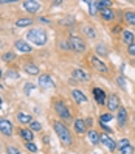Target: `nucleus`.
I'll list each match as a JSON object with an SVG mask.
<instances>
[{
    "label": "nucleus",
    "instance_id": "nucleus-1",
    "mask_svg": "<svg viewBox=\"0 0 135 154\" xmlns=\"http://www.w3.org/2000/svg\"><path fill=\"white\" fill-rule=\"evenodd\" d=\"M53 129L56 131L58 137H59L61 143L64 145V146H71L73 140H71V134H70V131L65 125H62V122H55L53 123Z\"/></svg>",
    "mask_w": 135,
    "mask_h": 154
},
{
    "label": "nucleus",
    "instance_id": "nucleus-2",
    "mask_svg": "<svg viewBox=\"0 0 135 154\" xmlns=\"http://www.w3.org/2000/svg\"><path fill=\"white\" fill-rule=\"evenodd\" d=\"M26 39H28V42H31V44H36L38 47H42V45L47 44L48 36H47V33H45V30H42V28H33V30H30L28 33H26Z\"/></svg>",
    "mask_w": 135,
    "mask_h": 154
},
{
    "label": "nucleus",
    "instance_id": "nucleus-3",
    "mask_svg": "<svg viewBox=\"0 0 135 154\" xmlns=\"http://www.w3.org/2000/svg\"><path fill=\"white\" fill-rule=\"evenodd\" d=\"M68 45H70L71 50H75V51H78V53H81V51L86 50V42L81 39L79 36H76V34H73V33H71V36H70Z\"/></svg>",
    "mask_w": 135,
    "mask_h": 154
},
{
    "label": "nucleus",
    "instance_id": "nucleus-4",
    "mask_svg": "<svg viewBox=\"0 0 135 154\" xmlns=\"http://www.w3.org/2000/svg\"><path fill=\"white\" fill-rule=\"evenodd\" d=\"M55 111H56V114L61 117L62 120H65V122L71 120V114H70V111L67 109V106L62 103V101H58V103L55 104Z\"/></svg>",
    "mask_w": 135,
    "mask_h": 154
},
{
    "label": "nucleus",
    "instance_id": "nucleus-5",
    "mask_svg": "<svg viewBox=\"0 0 135 154\" xmlns=\"http://www.w3.org/2000/svg\"><path fill=\"white\" fill-rule=\"evenodd\" d=\"M0 132L6 137H11L14 132V126L8 119H0Z\"/></svg>",
    "mask_w": 135,
    "mask_h": 154
},
{
    "label": "nucleus",
    "instance_id": "nucleus-6",
    "mask_svg": "<svg viewBox=\"0 0 135 154\" xmlns=\"http://www.w3.org/2000/svg\"><path fill=\"white\" fill-rule=\"evenodd\" d=\"M106 106H107V109L110 111V114L115 112V111H118L120 107H121V104H120V98L116 97L115 94L109 95V97H107V101H106Z\"/></svg>",
    "mask_w": 135,
    "mask_h": 154
},
{
    "label": "nucleus",
    "instance_id": "nucleus-7",
    "mask_svg": "<svg viewBox=\"0 0 135 154\" xmlns=\"http://www.w3.org/2000/svg\"><path fill=\"white\" fill-rule=\"evenodd\" d=\"M100 142H101L109 151H112V152L116 149V142L110 137L109 134H106V132H104V134H100Z\"/></svg>",
    "mask_w": 135,
    "mask_h": 154
},
{
    "label": "nucleus",
    "instance_id": "nucleus-8",
    "mask_svg": "<svg viewBox=\"0 0 135 154\" xmlns=\"http://www.w3.org/2000/svg\"><path fill=\"white\" fill-rule=\"evenodd\" d=\"M38 84H39V87H42L45 90H50L55 87V81H53V78L50 75H40L38 79Z\"/></svg>",
    "mask_w": 135,
    "mask_h": 154
},
{
    "label": "nucleus",
    "instance_id": "nucleus-9",
    "mask_svg": "<svg viewBox=\"0 0 135 154\" xmlns=\"http://www.w3.org/2000/svg\"><path fill=\"white\" fill-rule=\"evenodd\" d=\"M71 76H73L75 81H79V83H87L90 79V75L87 72H84L82 69H73L71 70Z\"/></svg>",
    "mask_w": 135,
    "mask_h": 154
},
{
    "label": "nucleus",
    "instance_id": "nucleus-10",
    "mask_svg": "<svg viewBox=\"0 0 135 154\" xmlns=\"http://www.w3.org/2000/svg\"><path fill=\"white\" fill-rule=\"evenodd\" d=\"M71 98H73L75 103H78V104H86V103H88L87 95L82 92V90H79V89H73V90H71Z\"/></svg>",
    "mask_w": 135,
    "mask_h": 154
},
{
    "label": "nucleus",
    "instance_id": "nucleus-11",
    "mask_svg": "<svg viewBox=\"0 0 135 154\" xmlns=\"http://www.w3.org/2000/svg\"><path fill=\"white\" fill-rule=\"evenodd\" d=\"M90 64L93 66V69H95V70L101 72V73H107V72H109L107 66H106L104 62H103L100 58H98V56H92V58H90Z\"/></svg>",
    "mask_w": 135,
    "mask_h": 154
},
{
    "label": "nucleus",
    "instance_id": "nucleus-12",
    "mask_svg": "<svg viewBox=\"0 0 135 154\" xmlns=\"http://www.w3.org/2000/svg\"><path fill=\"white\" fill-rule=\"evenodd\" d=\"M93 97H95V101L100 104V106H106V101H107V95L103 89L100 87H95L93 89Z\"/></svg>",
    "mask_w": 135,
    "mask_h": 154
},
{
    "label": "nucleus",
    "instance_id": "nucleus-13",
    "mask_svg": "<svg viewBox=\"0 0 135 154\" xmlns=\"http://www.w3.org/2000/svg\"><path fill=\"white\" fill-rule=\"evenodd\" d=\"M23 8H25V10L28 11V13L36 14V13L40 11L42 5H40L39 2H33V0H25V2H23Z\"/></svg>",
    "mask_w": 135,
    "mask_h": 154
},
{
    "label": "nucleus",
    "instance_id": "nucleus-14",
    "mask_svg": "<svg viewBox=\"0 0 135 154\" xmlns=\"http://www.w3.org/2000/svg\"><path fill=\"white\" fill-rule=\"evenodd\" d=\"M116 122H118V126H126L128 123V111L124 109V107H120L118 109V115H116Z\"/></svg>",
    "mask_w": 135,
    "mask_h": 154
},
{
    "label": "nucleus",
    "instance_id": "nucleus-15",
    "mask_svg": "<svg viewBox=\"0 0 135 154\" xmlns=\"http://www.w3.org/2000/svg\"><path fill=\"white\" fill-rule=\"evenodd\" d=\"M75 131L78 134H84L87 131V126H86V122L84 119H76L75 120Z\"/></svg>",
    "mask_w": 135,
    "mask_h": 154
},
{
    "label": "nucleus",
    "instance_id": "nucleus-16",
    "mask_svg": "<svg viewBox=\"0 0 135 154\" xmlns=\"http://www.w3.org/2000/svg\"><path fill=\"white\" fill-rule=\"evenodd\" d=\"M14 47L19 50V51H22V53H30V51H31V47H30V45L26 44L25 41H16Z\"/></svg>",
    "mask_w": 135,
    "mask_h": 154
},
{
    "label": "nucleus",
    "instance_id": "nucleus-17",
    "mask_svg": "<svg viewBox=\"0 0 135 154\" xmlns=\"http://www.w3.org/2000/svg\"><path fill=\"white\" fill-rule=\"evenodd\" d=\"M19 134H20V137L26 142H33V131L30 128H20L19 129Z\"/></svg>",
    "mask_w": 135,
    "mask_h": 154
},
{
    "label": "nucleus",
    "instance_id": "nucleus-18",
    "mask_svg": "<svg viewBox=\"0 0 135 154\" xmlns=\"http://www.w3.org/2000/svg\"><path fill=\"white\" fill-rule=\"evenodd\" d=\"M87 137H88V140H90L92 145H98V143H100V134H98L95 129H90L87 132Z\"/></svg>",
    "mask_w": 135,
    "mask_h": 154
},
{
    "label": "nucleus",
    "instance_id": "nucleus-19",
    "mask_svg": "<svg viewBox=\"0 0 135 154\" xmlns=\"http://www.w3.org/2000/svg\"><path fill=\"white\" fill-rule=\"evenodd\" d=\"M134 33L130 31V30H123V41L128 44V45H130L132 42H134Z\"/></svg>",
    "mask_w": 135,
    "mask_h": 154
},
{
    "label": "nucleus",
    "instance_id": "nucleus-20",
    "mask_svg": "<svg viewBox=\"0 0 135 154\" xmlns=\"http://www.w3.org/2000/svg\"><path fill=\"white\" fill-rule=\"evenodd\" d=\"M17 120L20 123H31L33 122V117L30 114H25V112H19L17 114Z\"/></svg>",
    "mask_w": 135,
    "mask_h": 154
},
{
    "label": "nucleus",
    "instance_id": "nucleus-21",
    "mask_svg": "<svg viewBox=\"0 0 135 154\" xmlns=\"http://www.w3.org/2000/svg\"><path fill=\"white\" fill-rule=\"evenodd\" d=\"M101 16H103V19H104V20H113L115 13L112 11V8H106V10L101 11Z\"/></svg>",
    "mask_w": 135,
    "mask_h": 154
},
{
    "label": "nucleus",
    "instance_id": "nucleus-22",
    "mask_svg": "<svg viewBox=\"0 0 135 154\" xmlns=\"http://www.w3.org/2000/svg\"><path fill=\"white\" fill-rule=\"evenodd\" d=\"M25 72L28 75H38L39 73V67L38 66H34V64H25Z\"/></svg>",
    "mask_w": 135,
    "mask_h": 154
},
{
    "label": "nucleus",
    "instance_id": "nucleus-23",
    "mask_svg": "<svg viewBox=\"0 0 135 154\" xmlns=\"http://www.w3.org/2000/svg\"><path fill=\"white\" fill-rule=\"evenodd\" d=\"M31 23H33V19H30V17H22V19L16 20V26H30Z\"/></svg>",
    "mask_w": 135,
    "mask_h": 154
},
{
    "label": "nucleus",
    "instance_id": "nucleus-24",
    "mask_svg": "<svg viewBox=\"0 0 135 154\" xmlns=\"http://www.w3.org/2000/svg\"><path fill=\"white\" fill-rule=\"evenodd\" d=\"M124 19H126V22H128L129 25L135 26V13L134 11H126L124 13Z\"/></svg>",
    "mask_w": 135,
    "mask_h": 154
},
{
    "label": "nucleus",
    "instance_id": "nucleus-25",
    "mask_svg": "<svg viewBox=\"0 0 135 154\" xmlns=\"http://www.w3.org/2000/svg\"><path fill=\"white\" fill-rule=\"evenodd\" d=\"M82 31H84V34L87 36V38H90V39H93L95 36H96V33H95V30L92 28V26H88V25H86V26H82Z\"/></svg>",
    "mask_w": 135,
    "mask_h": 154
},
{
    "label": "nucleus",
    "instance_id": "nucleus-26",
    "mask_svg": "<svg viewBox=\"0 0 135 154\" xmlns=\"http://www.w3.org/2000/svg\"><path fill=\"white\" fill-rule=\"evenodd\" d=\"M116 84H118V87H120V89L128 90V83H126V78H124L123 75H120L118 78H116Z\"/></svg>",
    "mask_w": 135,
    "mask_h": 154
},
{
    "label": "nucleus",
    "instance_id": "nucleus-27",
    "mask_svg": "<svg viewBox=\"0 0 135 154\" xmlns=\"http://www.w3.org/2000/svg\"><path fill=\"white\" fill-rule=\"evenodd\" d=\"M109 6H112L110 2H104V0L96 2V10H98V11H103V10H106V8H109Z\"/></svg>",
    "mask_w": 135,
    "mask_h": 154
},
{
    "label": "nucleus",
    "instance_id": "nucleus-28",
    "mask_svg": "<svg viewBox=\"0 0 135 154\" xmlns=\"http://www.w3.org/2000/svg\"><path fill=\"white\" fill-rule=\"evenodd\" d=\"M6 78H8V79H19V72L10 69V70L6 72Z\"/></svg>",
    "mask_w": 135,
    "mask_h": 154
},
{
    "label": "nucleus",
    "instance_id": "nucleus-29",
    "mask_svg": "<svg viewBox=\"0 0 135 154\" xmlns=\"http://www.w3.org/2000/svg\"><path fill=\"white\" fill-rule=\"evenodd\" d=\"M87 5H88V13H90V16H95L96 14V2H92V0H88L87 2Z\"/></svg>",
    "mask_w": 135,
    "mask_h": 154
},
{
    "label": "nucleus",
    "instance_id": "nucleus-30",
    "mask_svg": "<svg viewBox=\"0 0 135 154\" xmlns=\"http://www.w3.org/2000/svg\"><path fill=\"white\" fill-rule=\"evenodd\" d=\"M134 151H135V149H134V146H132L130 143H129V145H126V146H123V148L120 149L121 154H134Z\"/></svg>",
    "mask_w": 135,
    "mask_h": 154
},
{
    "label": "nucleus",
    "instance_id": "nucleus-31",
    "mask_svg": "<svg viewBox=\"0 0 135 154\" xmlns=\"http://www.w3.org/2000/svg\"><path fill=\"white\" fill-rule=\"evenodd\" d=\"M112 119H113V117H112V114H103L101 117H100V123H109V122H112Z\"/></svg>",
    "mask_w": 135,
    "mask_h": 154
},
{
    "label": "nucleus",
    "instance_id": "nucleus-32",
    "mask_svg": "<svg viewBox=\"0 0 135 154\" xmlns=\"http://www.w3.org/2000/svg\"><path fill=\"white\" fill-rule=\"evenodd\" d=\"M30 129H31V131H40V129H42V125H40L39 122H34V120H33V122L30 123Z\"/></svg>",
    "mask_w": 135,
    "mask_h": 154
},
{
    "label": "nucleus",
    "instance_id": "nucleus-33",
    "mask_svg": "<svg viewBox=\"0 0 135 154\" xmlns=\"http://www.w3.org/2000/svg\"><path fill=\"white\" fill-rule=\"evenodd\" d=\"M96 51L100 53V56H106V55H107V50H106V47H104V44L96 45Z\"/></svg>",
    "mask_w": 135,
    "mask_h": 154
},
{
    "label": "nucleus",
    "instance_id": "nucleus-34",
    "mask_svg": "<svg viewBox=\"0 0 135 154\" xmlns=\"http://www.w3.org/2000/svg\"><path fill=\"white\" fill-rule=\"evenodd\" d=\"M25 145H26V148H28V151H31V152H38V145H36V143H33V142H26Z\"/></svg>",
    "mask_w": 135,
    "mask_h": 154
},
{
    "label": "nucleus",
    "instance_id": "nucleus-35",
    "mask_svg": "<svg viewBox=\"0 0 135 154\" xmlns=\"http://www.w3.org/2000/svg\"><path fill=\"white\" fill-rule=\"evenodd\" d=\"M14 58H16V55H14L13 51H8V53H5V55H3V61H5V62H10V61H13Z\"/></svg>",
    "mask_w": 135,
    "mask_h": 154
},
{
    "label": "nucleus",
    "instance_id": "nucleus-36",
    "mask_svg": "<svg viewBox=\"0 0 135 154\" xmlns=\"http://www.w3.org/2000/svg\"><path fill=\"white\" fill-rule=\"evenodd\" d=\"M6 152L8 154H22L19 149H17L16 146H13V145H10V146H6Z\"/></svg>",
    "mask_w": 135,
    "mask_h": 154
},
{
    "label": "nucleus",
    "instance_id": "nucleus-37",
    "mask_svg": "<svg viewBox=\"0 0 135 154\" xmlns=\"http://www.w3.org/2000/svg\"><path fill=\"white\" fill-rule=\"evenodd\" d=\"M33 89H36V86H34V84H31V83H26V84H25V87H23V92H25L26 95H30V92H31Z\"/></svg>",
    "mask_w": 135,
    "mask_h": 154
},
{
    "label": "nucleus",
    "instance_id": "nucleus-38",
    "mask_svg": "<svg viewBox=\"0 0 135 154\" xmlns=\"http://www.w3.org/2000/svg\"><path fill=\"white\" fill-rule=\"evenodd\" d=\"M129 143H130V142H129L128 139H121L118 143H116V148H118V149H121L123 146H126V145H129Z\"/></svg>",
    "mask_w": 135,
    "mask_h": 154
},
{
    "label": "nucleus",
    "instance_id": "nucleus-39",
    "mask_svg": "<svg viewBox=\"0 0 135 154\" xmlns=\"http://www.w3.org/2000/svg\"><path fill=\"white\" fill-rule=\"evenodd\" d=\"M128 51H129V55H130V56H135V38H134V42L129 45Z\"/></svg>",
    "mask_w": 135,
    "mask_h": 154
},
{
    "label": "nucleus",
    "instance_id": "nucleus-40",
    "mask_svg": "<svg viewBox=\"0 0 135 154\" xmlns=\"http://www.w3.org/2000/svg\"><path fill=\"white\" fill-rule=\"evenodd\" d=\"M61 48H64V50H70L68 42H61Z\"/></svg>",
    "mask_w": 135,
    "mask_h": 154
},
{
    "label": "nucleus",
    "instance_id": "nucleus-41",
    "mask_svg": "<svg viewBox=\"0 0 135 154\" xmlns=\"http://www.w3.org/2000/svg\"><path fill=\"white\" fill-rule=\"evenodd\" d=\"M39 20H40V22H44V23H50V19H48V17H44V16H42V17H39Z\"/></svg>",
    "mask_w": 135,
    "mask_h": 154
},
{
    "label": "nucleus",
    "instance_id": "nucleus-42",
    "mask_svg": "<svg viewBox=\"0 0 135 154\" xmlns=\"http://www.w3.org/2000/svg\"><path fill=\"white\" fill-rule=\"evenodd\" d=\"M2 76H3V73H2V69H0V79H2Z\"/></svg>",
    "mask_w": 135,
    "mask_h": 154
},
{
    "label": "nucleus",
    "instance_id": "nucleus-43",
    "mask_svg": "<svg viewBox=\"0 0 135 154\" xmlns=\"http://www.w3.org/2000/svg\"><path fill=\"white\" fill-rule=\"evenodd\" d=\"M0 107H2V98H0Z\"/></svg>",
    "mask_w": 135,
    "mask_h": 154
}]
</instances>
